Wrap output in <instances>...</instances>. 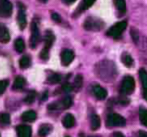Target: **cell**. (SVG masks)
Masks as SVG:
<instances>
[{
  "mask_svg": "<svg viewBox=\"0 0 147 137\" xmlns=\"http://www.w3.org/2000/svg\"><path fill=\"white\" fill-rule=\"evenodd\" d=\"M139 77L142 83V87H143V91H147V72L145 69L141 68L139 70Z\"/></svg>",
  "mask_w": 147,
  "mask_h": 137,
  "instance_id": "19",
  "label": "cell"
},
{
  "mask_svg": "<svg viewBox=\"0 0 147 137\" xmlns=\"http://www.w3.org/2000/svg\"><path fill=\"white\" fill-rule=\"evenodd\" d=\"M94 2H95V0H83L81 6H80L79 11L81 12V11H84V10H86L88 7H90V6L92 5Z\"/></svg>",
  "mask_w": 147,
  "mask_h": 137,
  "instance_id": "28",
  "label": "cell"
},
{
  "mask_svg": "<svg viewBox=\"0 0 147 137\" xmlns=\"http://www.w3.org/2000/svg\"><path fill=\"white\" fill-rule=\"evenodd\" d=\"M54 35L52 34V32L51 31H47V33L45 34V45H44V48L45 50L49 51V49H50V47L52 46L53 42H54Z\"/></svg>",
  "mask_w": 147,
  "mask_h": 137,
  "instance_id": "16",
  "label": "cell"
},
{
  "mask_svg": "<svg viewBox=\"0 0 147 137\" xmlns=\"http://www.w3.org/2000/svg\"><path fill=\"white\" fill-rule=\"evenodd\" d=\"M62 124L65 128H71L75 125V117L72 114L67 113L62 119Z\"/></svg>",
  "mask_w": 147,
  "mask_h": 137,
  "instance_id": "13",
  "label": "cell"
},
{
  "mask_svg": "<svg viewBox=\"0 0 147 137\" xmlns=\"http://www.w3.org/2000/svg\"><path fill=\"white\" fill-rule=\"evenodd\" d=\"M84 29L88 31H100L104 27V22L96 17H88L84 21Z\"/></svg>",
  "mask_w": 147,
  "mask_h": 137,
  "instance_id": "1",
  "label": "cell"
},
{
  "mask_svg": "<svg viewBox=\"0 0 147 137\" xmlns=\"http://www.w3.org/2000/svg\"><path fill=\"white\" fill-rule=\"evenodd\" d=\"M139 118L141 123L147 127V109L144 107H140L139 109Z\"/></svg>",
  "mask_w": 147,
  "mask_h": 137,
  "instance_id": "23",
  "label": "cell"
},
{
  "mask_svg": "<svg viewBox=\"0 0 147 137\" xmlns=\"http://www.w3.org/2000/svg\"><path fill=\"white\" fill-rule=\"evenodd\" d=\"M114 4L116 6L117 10L121 14H124L126 12V2L125 0H114Z\"/></svg>",
  "mask_w": 147,
  "mask_h": 137,
  "instance_id": "21",
  "label": "cell"
},
{
  "mask_svg": "<svg viewBox=\"0 0 147 137\" xmlns=\"http://www.w3.org/2000/svg\"><path fill=\"white\" fill-rule=\"evenodd\" d=\"M141 50L143 51V52L147 53V37H143V38H142Z\"/></svg>",
  "mask_w": 147,
  "mask_h": 137,
  "instance_id": "33",
  "label": "cell"
},
{
  "mask_svg": "<svg viewBox=\"0 0 147 137\" xmlns=\"http://www.w3.org/2000/svg\"><path fill=\"white\" fill-rule=\"evenodd\" d=\"M18 137H31L32 135V129L28 125H18L16 127Z\"/></svg>",
  "mask_w": 147,
  "mask_h": 137,
  "instance_id": "10",
  "label": "cell"
},
{
  "mask_svg": "<svg viewBox=\"0 0 147 137\" xmlns=\"http://www.w3.org/2000/svg\"><path fill=\"white\" fill-rule=\"evenodd\" d=\"M64 2H66V3L70 4V3H73L74 1H76V0H63Z\"/></svg>",
  "mask_w": 147,
  "mask_h": 137,
  "instance_id": "39",
  "label": "cell"
},
{
  "mask_svg": "<svg viewBox=\"0 0 147 137\" xmlns=\"http://www.w3.org/2000/svg\"><path fill=\"white\" fill-rule=\"evenodd\" d=\"M51 131H52V125H51V124H48V123L42 124V125L39 127L38 135L39 137H45L48 135Z\"/></svg>",
  "mask_w": 147,
  "mask_h": 137,
  "instance_id": "14",
  "label": "cell"
},
{
  "mask_svg": "<svg viewBox=\"0 0 147 137\" xmlns=\"http://www.w3.org/2000/svg\"><path fill=\"white\" fill-rule=\"evenodd\" d=\"M10 40V34L6 26L0 23V42L1 43H7Z\"/></svg>",
  "mask_w": 147,
  "mask_h": 137,
  "instance_id": "12",
  "label": "cell"
},
{
  "mask_svg": "<svg viewBox=\"0 0 147 137\" xmlns=\"http://www.w3.org/2000/svg\"><path fill=\"white\" fill-rule=\"evenodd\" d=\"M12 13V4L9 0H0V16L7 17Z\"/></svg>",
  "mask_w": 147,
  "mask_h": 137,
  "instance_id": "8",
  "label": "cell"
},
{
  "mask_svg": "<svg viewBox=\"0 0 147 137\" xmlns=\"http://www.w3.org/2000/svg\"><path fill=\"white\" fill-rule=\"evenodd\" d=\"M49 57V51L45 50V49H42V51L40 52V58L42 60H46L48 59Z\"/></svg>",
  "mask_w": 147,
  "mask_h": 137,
  "instance_id": "34",
  "label": "cell"
},
{
  "mask_svg": "<svg viewBox=\"0 0 147 137\" xmlns=\"http://www.w3.org/2000/svg\"><path fill=\"white\" fill-rule=\"evenodd\" d=\"M143 96H144V99L147 100V91H143Z\"/></svg>",
  "mask_w": 147,
  "mask_h": 137,
  "instance_id": "40",
  "label": "cell"
},
{
  "mask_svg": "<svg viewBox=\"0 0 147 137\" xmlns=\"http://www.w3.org/2000/svg\"><path fill=\"white\" fill-rule=\"evenodd\" d=\"M107 126L114 127V126H124L126 124V120L123 116L117 113H111L107 117Z\"/></svg>",
  "mask_w": 147,
  "mask_h": 137,
  "instance_id": "3",
  "label": "cell"
},
{
  "mask_svg": "<svg viewBox=\"0 0 147 137\" xmlns=\"http://www.w3.org/2000/svg\"><path fill=\"white\" fill-rule=\"evenodd\" d=\"M17 22L20 29H24L27 24L26 20V14H25V6L18 2V14H17Z\"/></svg>",
  "mask_w": 147,
  "mask_h": 137,
  "instance_id": "7",
  "label": "cell"
},
{
  "mask_svg": "<svg viewBox=\"0 0 147 137\" xmlns=\"http://www.w3.org/2000/svg\"><path fill=\"white\" fill-rule=\"evenodd\" d=\"M36 117H37L36 112L33 111V110H27V111H25L21 115V119L23 120V121H26V122H33V121H35Z\"/></svg>",
  "mask_w": 147,
  "mask_h": 137,
  "instance_id": "15",
  "label": "cell"
},
{
  "mask_svg": "<svg viewBox=\"0 0 147 137\" xmlns=\"http://www.w3.org/2000/svg\"><path fill=\"white\" fill-rule=\"evenodd\" d=\"M82 83H83V77H82V75L78 74V75L75 77V79H74V85H73V87H75V88L78 90V89L81 88Z\"/></svg>",
  "mask_w": 147,
  "mask_h": 137,
  "instance_id": "26",
  "label": "cell"
},
{
  "mask_svg": "<svg viewBox=\"0 0 147 137\" xmlns=\"http://www.w3.org/2000/svg\"><path fill=\"white\" fill-rule=\"evenodd\" d=\"M130 34H131V37L132 39H133L134 43H136L137 44L138 41H139V35H138V30L135 28H131V30H130Z\"/></svg>",
  "mask_w": 147,
  "mask_h": 137,
  "instance_id": "30",
  "label": "cell"
},
{
  "mask_svg": "<svg viewBox=\"0 0 147 137\" xmlns=\"http://www.w3.org/2000/svg\"><path fill=\"white\" fill-rule=\"evenodd\" d=\"M74 59V53L73 51L69 49H64L61 52V62L64 66H68Z\"/></svg>",
  "mask_w": 147,
  "mask_h": 137,
  "instance_id": "9",
  "label": "cell"
},
{
  "mask_svg": "<svg viewBox=\"0 0 147 137\" xmlns=\"http://www.w3.org/2000/svg\"><path fill=\"white\" fill-rule=\"evenodd\" d=\"M127 27V22L126 21H120L118 23L114 24L113 26H111L107 31V35L113 38H119L121 36L122 32Z\"/></svg>",
  "mask_w": 147,
  "mask_h": 137,
  "instance_id": "2",
  "label": "cell"
},
{
  "mask_svg": "<svg viewBox=\"0 0 147 137\" xmlns=\"http://www.w3.org/2000/svg\"><path fill=\"white\" fill-rule=\"evenodd\" d=\"M10 115L8 113H0V123L1 124H9L10 123Z\"/></svg>",
  "mask_w": 147,
  "mask_h": 137,
  "instance_id": "25",
  "label": "cell"
},
{
  "mask_svg": "<svg viewBox=\"0 0 147 137\" xmlns=\"http://www.w3.org/2000/svg\"><path fill=\"white\" fill-rule=\"evenodd\" d=\"M72 105V99L69 96L64 97L62 100L58 102H53L48 105L49 110H58V109H67Z\"/></svg>",
  "mask_w": 147,
  "mask_h": 137,
  "instance_id": "6",
  "label": "cell"
},
{
  "mask_svg": "<svg viewBox=\"0 0 147 137\" xmlns=\"http://www.w3.org/2000/svg\"><path fill=\"white\" fill-rule=\"evenodd\" d=\"M73 88L74 87L72 86L71 84H70V83H64L63 85H62V89H63L64 91H65V92H71L72 90H73Z\"/></svg>",
  "mask_w": 147,
  "mask_h": 137,
  "instance_id": "32",
  "label": "cell"
},
{
  "mask_svg": "<svg viewBox=\"0 0 147 137\" xmlns=\"http://www.w3.org/2000/svg\"><path fill=\"white\" fill-rule=\"evenodd\" d=\"M100 125H101L100 117H99L97 114H93L92 117H91V129H92L93 131L98 130Z\"/></svg>",
  "mask_w": 147,
  "mask_h": 137,
  "instance_id": "18",
  "label": "cell"
},
{
  "mask_svg": "<svg viewBox=\"0 0 147 137\" xmlns=\"http://www.w3.org/2000/svg\"><path fill=\"white\" fill-rule=\"evenodd\" d=\"M26 81L22 76H17L14 80V84H13V88L14 89H21L25 86Z\"/></svg>",
  "mask_w": 147,
  "mask_h": 137,
  "instance_id": "20",
  "label": "cell"
},
{
  "mask_svg": "<svg viewBox=\"0 0 147 137\" xmlns=\"http://www.w3.org/2000/svg\"><path fill=\"white\" fill-rule=\"evenodd\" d=\"M134 89H135V81H134L132 76H125L122 82L121 86V92L125 95L131 94L133 93Z\"/></svg>",
  "mask_w": 147,
  "mask_h": 137,
  "instance_id": "4",
  "label": "cell"
},
{
  "mask_svg": "<svg viewBox=\"0 0 147 137\" xmlns=\"http://www.w3.org/2000/svg\"><path fill=\"white\" fill-rule=\"evenodd\" d=\"M35 98H36V93H35V91H31V92H29L26 95L24 101H25L26 103H32L33 101L35 100Z\"/></svg>",
  "mask_w": 147,
  "mask_h": 137,
  "instance_id": "29",
  "label": "cell"
},
{
  "mask_svg": "<svg viewBox=\"0 0 147 137\" xmlns=\"http://www.w3.org/2000/svg\"><path fill=\"white\" fill-rule=\"evenodd\" d=\"M113 135H114V137H125L124 136V134L121 133V132H115Z\"/></svg>",
  "mask_w": 147,
  "mask_h": 137,
  "instance_id": "37",
  "label": "cell"
},
{
  "mask_svg": "<svg viewBox=\"0 0 147 137\" xmlns=\"http://www.w3.org/2000/svg\"><path fill=\"white\" fill-rule=\"evenodd\" d=\"M15 49L19 53H22L25 50V42L22 38H17L15 40Z\"/></svg>",
  "mask_w": 147,
  "mask_h": 137,
  "instance_id": "22",
  "label": "cell"
},
{
  "mask_svg": "<svg viewBox=\"0 0 147 137\" xmlns=\"http://www.w3.org/2000/svg\"><path fill=\"white\" fill-rule=\"evenodd\" d=\"M41 99H42V100H45V99H47V91L43 93V96H42V98H41Z\"/></svg>",
  "mask_w": 147,
  "mask_h": 137,
  "instance_id": "38",
  "label": "cell"
},
{
  "mask_svg": "<svg viewBox=\"0 0 147 137\" xmlns=\"http://www.w3.org/2000/svg\"><path fill=\"white\" fill-rule=\"evenodd\" d=\"M67 137H68V136H67Z\"/></svg>",
  "mask_w": 147,
  "mask_h": 137,
  "instance_id": "43",
  "label": "cell"
},
{
  "mask_svg": "<svg viewBox=\"0 0 147 137\" xmlns=\"http://www.w3.org/2000/svg\"><path fill=\"white\" fill-rule=\"evenodd\" d=\"M0 137H1V136H0Z\"/></svg>",
  "mask_w": 147,
  "mask_h": 137,
  "instance_id": "42",
  "label": "cell"
},
{
  "mask_svg": "<svg viewBox=\"0 0 147 137\" xmlns=\"http://www.w3.org/2000/svg\"><path fill=\"white\" fill-rule=\"evenodd\" d=\"M8 86V80H0V94L4 93L6 87Z\"/></svg>",
  "mask_w": 147,
  "mask_h": 137,
  "instance_id": "31",
  "label": "cell"
},
{
  "mask_svg": "<svg viewBox=\"0 0 147 137\" xmlns=\"http://www.w3.org/2000/svg\"><path fill=\"white\" fill-rule=\"evenodd\" d=\"M121 61L123 62V64L126 66V67H132L134 64V60H133V58H132V56L127 52L122 53Z\"/></svg>",
  "mask_w": 147,
  "mask_h": 137,
  "instance_id": "17",
  "label": "cell"
},
{
  "mask_svg": "<svg viewBox=\"0 0 147 137\" xmlns=\"http://www.w3.org/2000/svg\"><path fill=\"white\" fill-rule=\"evenodd\" d=\"M40 41V31L35 22H32L31 24V37H30V47L32 49H35Z\"/></svg>",
  "mask_w": 147,
  "mask_h": 137,
  "instance_id": "5",
  "label": "cell"
},
{
  "mask_svg": "<svg viewBox=\"0 0 147 137\" xmlns=\"http://www.w3.org/2000/svg\"><path fill=\"white\" fill-rule=\"evenodd\" d=\"M139 137H147V132L143 131V130H140V131H139Z\"/></svg>",
  "mask_w": 147,
  "mask_h": 137,
  "instance_id": "36",
  "label": "cell"
},
{
  "mask_svg": "<svg viewBox=\"0 0 147 137\" xmlns=\"http://www.w3.org/2000/svg\"><path fill=\"white\" fill-rule=\"evenodd\" d=\"M39 1L42 2V3H46V2L48 1V0H39Z\"/></svg>",
  "mask_w": 147,
  "mask_h": 137,
  "instance_id": "41",
  "label": "cell"
},
{
  "mask_svg": "<svg viewBox=\"0 0 147 137\" xmlns=\"http://www.w3.org/2000/svg\"><path fill=\"white\" fill-rule=\"evenodd\" d=\"M60 80H61V77H60L59 74L53 73V74H51V75L49 76L48 79H47V81H48L49 83H51V84H55V83L60 82Z\"/></svg>",
  "mask_w": 147,
  "mask_h": 137,
  "instance_id": "27",
  "label": "cell"
},
{
  "mask_svg": "<svg viewBox=\"0 0 147 137\" xmlns=\"http://www.w3.org/2000/svg\"><path fill=\"white\" fill-rule=\"evenodd\" d=\"M51 17H52V20H54L55 22H61V17H60L59 14L52 13L51 14Z\"/></svg>",
  "mask_w": 147,
  "mask_h": 137,
  "instance_id": "35",
  "label": "cell"
},
{
  "mask_svg": "<svg viewBox=\"0 0 147 137\" xmlns=\"http://www.w3.org/2000/svg\"><path fill=\"white\" fill-rule=\"evenodd\" d=\"M29 65H30V58L28 57L27 55L22 56V57L20 58V60H19L20 68H22V69H25V68H27Z\"/></svg>",
  "mask_w": 147,
  "mask_h": 137,
  "instance_id": "24",
  "label": "cell"
},
{
  "mask_svg": "<svg viewBox=\"0 0 147 137\" xmlns=\"http://www.w3.org/2000/svg\"><path fill=\"white\" fill-rule=\"evenodd\" d=\"M92 92L94 96L99 100H103L107 97V91L100 85H94L92 88Z\"/></svg>",
  "mask_w": 147,
  "mask_h": 137,
  "instance_id": "11",
  "label": "cell"
}]
</instances>
